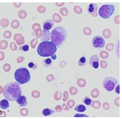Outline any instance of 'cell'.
I'll list each match as a JSON object with an SVG mask.
<instances>
[{
	"instance_id": "obj_1",
	"label": "cell",
	"mask_w": 122,
	"mask_h": 119,
	"mask_svg": "<svg viewBox=\"0 0 122 119\" xmlns=\"http://www.w3.org/2000/svg\"><path fill=\"white\" fill-rule=\"evenodd\" d=\"M22 91L19 84L12 82L4 87L3 94L5 98L10 101H14L21 96Z\"/></svg>"
},
{
	"instance_id": "obj_2",
	"label": "cell",
	"mask_w": 122,
	"mask_h": 119,
	"mask_svg": "<svg viewBox=\"0 0 122 119\" xmlns=\"http://www.w3.org/2000/svg\"><path fill=\"white\" fill-rule=\"evenodd\" d=\"M57 51V47L53 43L47 41L41 42L37 49L38 54L43 57H51L56 54Z\"/></svg>"
},
{
	"instance_id": "obj_3",
	"label": "cell",
	"mask_w": 122,
	"mask_h": 119,
	"mask_svg": "<svg viewBox=\"0 0 122 119\" xmlns=\"http://www.w3.org/2000/svg\"><path fill=\"white\" fill-rule=\"evenodd\" d=\"M67 33L64 28L59 26L52 30L51 33L50 39L51 42L56 46L62 45L67 39Z\"/></svg>"
},
{
	"instance_id": "obj_4",
	"label": "cell",
	"mask_w": 122,
	"mask_h": 119,
	"mask_svg": "<svg viewBox=\"0 0 122 119\" xmlns=\"http://www.w3.org/2000/svg\"><path fill=\"white\" fill-rule=\"evenodd\" d=\"M14 78L19 84H24L29 82L31 75L29 71L26 68H19L15 71Z\"/></svg>"
},
{
	"instance_id": "obj_5",
	"label": "cell",
	"mask_w": 122,
	"mask_h": 119,
	"mask_svg": "<svg viewBox=\"0 0 122 119\" xmlns=\"http://www.w3.org/2000/svg\"><path fill=\"white\" fill-rule=\"evenodd\" d=\"M115 6L113 5H103L100 7L98 13L102 18L104 19H108L115 12Z\"/></svg>"
},
{
	"instance_id": "obj_6",
	"label": "cell",
	"mask_w": 122,
	"mask_h": 119,
	"mask_svg": "<svg viewBox=\"0 0 122 119\" xmlns=\"http://www.w3.org/2000/svg\"><path fill=\"white\" fill-rule=\"evenodd\" d=\"M118 81L116 78L107 76L104 79L103 87L106 90L108 91H112L114 90L116 85L118 84Z\"/></svg>"
},
{
	"instance_id": "obj_7",
	"label": "cell",
	"mask_w": 122,
	"mask_h": 119,
	"mask_svg": "<svg viewBox=\"0 0 122 119\" xmlns=\"http://www.w3.org/2000/svg\"><path fill=\"white\" fill-rule=\"evenodd\" d=\"M105 44V40L101 36H97L93 38L92 44L95 48H102L104 47Z\"/></svg>"
},
{
	"instance_id": "obj_8",
	"label": "cell",
	"mask_w": 122,
	"mask_h": 119,
	"mask_svg": "<svg viewBox=\"0 0 122 119\" xmlns=\"http://www.w3.org/2000/svg\"><path fill=\"white\" fill-rule=\"evenodd\" d=\"M100 58L98 55H95L91 57L89 60V63L91 66L95 69H97L99 67Z\"/></svg>"
},
{
	"instance_id": "obj_9",
	"label": "cell",
	"mask_w": 122,
	"mask_h": 119,
	"mask_svg": "<svg viewBox=\"0 0 122 119\" xmlns=\"http://www.w3.org/2000/svg\"><path fill=\"white\" fill-rule=\"evenodd\" d=\"M54 26V23L51 20H48L43 23V29L44 31H48Z\"/></svg>"
},
{
	"instance_id": "obj_10",
	"label": "cell",
	"mask_w": 122,
	"mask_h": 119,
	"mask_svg": "<svg viewBox=\"0 0 122 119\" xmlns=\"http://www.w3.org/2000/svg\"><path fill=\"white\" fill-rule=\"evenodd\" d=\"M16 103L20 106H26L27 105V100L25 96H21L16 100Z\"/></svg>"
},
{
	"instance_id": "obj_11",
	"label": "cell",
	"mask_w": 122,
	"mask_h": 119,
	"mask_svg": "<svg viewBox=\"0 0 122 119\" xmlns=\"http://www.w3.org/2000/svg\"><path fill=\"white\" fill-rule=\"evenodd\" d=\"M97 9V6L96 4L94 3H91L87 7V11L88 12L92 14L95 13Z\"/></svg>"
},
{
	"instance_id": "obj_12",
	"label": "cell",
	"mask_w": 122,
	"mask_h": 119,
	"mask_svg": "<svg viewBox=\"0 0 122 119\" xmlns=\"http://www.w3.org/2000/svg\"><path fill=\"white\" fill-rule=\"evenodd\" d=\"M10 107V104L8 101L7 100H2L0 102V108L2 109H6Z\"/></svg>"
},
{
	"instance_id": "obj_13",
	"label": "cell",
	"mask_w": 122,
	"mask_h": 119,
	"mask_svg": "<svg viewBox=\"0 0 122 119\" xmlns=\"http://www.w3.org/2000/svg\"><path fill=\"white\" fill-rule=\"evenodd\" d=\"M74 110L79 113H83L86 110V108L83 104H78L75 108Z\"/></svg>"
},
{
	"instance_id": "obj_14",
	"label": "cell",
	"mask_w": 122,
	"mask_h": 119,
	"mask_svg": "<svg viewBox=\"0 0 122 119\" xmlns=\"http://www.w3.org/2000/svg\"><path fill=\"white\" fill-rule=\"evenodd\" d=\"M55 113V111L49 108H45L43 110L42 113V114L45 116H50Z\"/></svg>"
},
{
	"instance_id": "obj_15",
	"label": "cell",
	"mask_w": 122,
	"mask_h": 119,
	"mask_svg": "<svg viewBox=\"0 0 122 119\" xmlns=\"http://www.w3.org/2000/svg\"><path fill=\"white\" fill-rule=\"evenodd\" d=\"M87 59L85 57H82L80 58L78 61V64L80 66H84L86 64Z\"/></svg>"
},
{
	"instance_id": "obj_16",
	"label": "cell",
	"mask_w": 122,
	"mask_h": 119,
	"mask_svg": "<svg viewBox=\"0 0 122 119\" xmlns=\"http://www.w3.org/2000/svg\"><path fill=\"white\" fill-rule=\"evenodd\" d=\"M84 103L86 105H90L92 103V100H91V99L88 97H85L84 99Z\"/></svg>"
},
{
	"instance_id": "obj_17",
	"label": "cell",
	"mask_w": 122,
	"mask_h": 119,
	"mask_svg": "<svg viewBox=\"0 0 122 119\" xmlns=\"http://www.w3.org/2000/svg\"><path fill=\"white\" fill-rule=\"evenodd\" d=\"M44 64L45 65V66L49 67L51 64V59L50 58H48L46 59H45L44 61Z\"/></svg>"
},
{
	"instance_id": "obj_18",
	"label": "cell",
	"mask_w": 122,
	"mask_h": 119,
	"mask_svg": "<svg viewBox=\"0 0 122 119\" xmlns=\"http://www.w3.org/2000/svg\"><path fill=\"white\" fill-rule=\"evenodd\" d=\"M22 50L23 51H28L29 50V45H23L22 47Z\"/></svg>"
},
{
	"instance_id": "obj_19",
	"label": "cell",
	"mask_w": 122,
	"mask_h": 119,
	"mask_svg": "<svg viewBox=\"0 0 122 119\" xmlns=\"http://www.w3.org/2000/svg\"><path fill=\"white\" fill-rule=\"evenodd\" d=\"M120 86L119 85H118L116 87V88H115V91H116V93L118 94H119L120 93Z\"/></svg>"
},
{
	"instance_id": "obj_20",
	"label": "cell",
	"mask_w": 122,
	"mask_h": 119,
	"mask_svg": "<svg viewBox=\"0 0 122 119\" xmlns=\"http://www.w3.org/2000/svg\"><path fill=\"white\" fill-rule=\"evenodd\" d=\"M74 116L75 117H88V116L86 115H84V114H76Z\"/></svg>"
},
{
	"instance_id": "obj_21",
	"label": "cell",
	"mask_w": 122,
	"mask_h": 119,
	"mask_svg": "<svg viewBox=\"0 0 122 119\" xmlns=\"http://www.w3.org/2000/svg\"><path fill=\"white\" fill-rule=\"evenodd\" d=\"M29 68H33L34 67V64L33 63V62H30L29 63Z\"/></svg>"
},
{
	"instance_id": "obj_22",
	"label": "cell",
	"mask_w": 122,
	"mask_h": 119,
	"mask_svg": "<svg viewBox=\"0 0 122 119\" xmlns=\"http://www.w3.org/2000/svg\"><path fill=\"white\" fill-rule=\"evenodd\" d=\"M51 58L53 59V60H56L57 58L56 57V55L55 54V55H53L52 56H51Z\"/></svg>"
}]
</instances>
